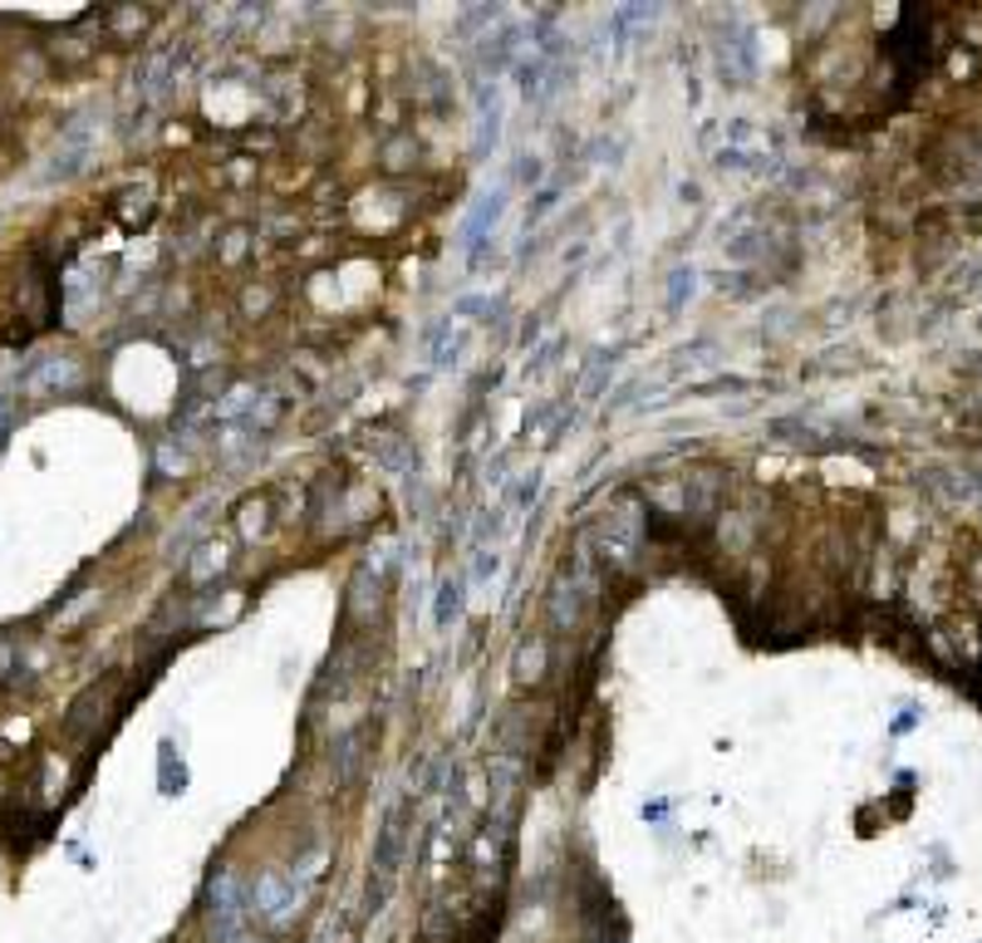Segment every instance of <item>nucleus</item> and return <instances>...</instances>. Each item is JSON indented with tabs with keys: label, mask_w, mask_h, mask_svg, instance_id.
Wrapping results in <instances>:
<instances>
[{
	"label": "nucleus",
	"mask_w": 982,
	"mask_h": 943,
	"mask_svg": "<svg viewBox=\"0 0 982 943\" xmlns=\"http://www.w3.org/2000/svg\"><path fill=\"white\" fill-rule=\"evenodd\" d=\"M472 99H477V157H487L501 143V89L496 79H477Z\"/></svg>",
	"instance_id": "7"
},
{
	"label": "nucleus",
	"mask_w": 982,
	"mask_h": 943,
	"mask_svg": "<svg viewBox=\"0 0 982 943\" xmlns=\"http://www.w3.org/2000/svg\"><path fill=\"white\" fill-rule=\"evenodd\" d=\"M358 757H364V728H354L350 737H340V747H334V777L350 781L354 767H358Z\"/></svg>",
	"instance_id": "10"
},
{
	"label": "nucleus",
	"mask_w": 982,
	"mask_h": 943,
	"mask_svg": "<svg viewBox=\"0 0 982 943\" xmlns=\"http://www.w3.org/2000/svg\"><path fill=\"white\" fill-rule=\"evenodd\" d=\"M595 551V561L605 565V570H629L633 561H639L643 551V526H639V511L633 507H605V517L595 521V531H589V546Z\"/></svg>",
	"instance_id": "1"
},
{
	"label": "nucleus",
	"mask_w": 982,
	"mask_h": 943,
	"mask_svg": "<svg viewBox=\"0 0 982 943\" xmlns=\"http://www.w3.org/2000/svg\"><path fill=\"white\" fill-rule=\"evenodd\" d=\"M555 354H561V344H545V350H541V359H536V364H526V374H545V369H551V364H555Z\"/></svg>",
	"instance_id": "17"
},
{
	"label": "nucleus",
	"mask_w": 982,
	"mask_h": 943,
	"mask_svg": "<svg viewBox=\"0 0 982 943\" xmlns=\"http://www.w3.org/2000/svg\"><path fill=\"white\" fill-rule=\"evenodd\" d=\"M492 310H496V300H487V296H462L457 300V314H472V320H487Z\"/></svg>",
	"instance_id": "15"
},
{
	"label": "nucleus",
	"mask_w": 982,
	"mask_h": 943,
	"mask_svg": "<svg viewBox=\"0 0 982 943\" xmlns=\"http://www.w3.org/2000/svg\"><path fill=\"white\" fill-rule=\"evenodd\" d=\"M227 561H231V555H227V546H202V555H197V565H192L197 585H202L207 575H221V570H227Z\"/></svg>",
	"instance_id": "13"
},
{
	"label": "nucleus",
	"mask_w": 982,
	"mask_h": 943,
	"mask_svg": "<svg viewBox=\"0 0 982 943\" xmlns=\"http://www.w3.org/2000/svg\"><path fill=\"white\" fill-rule=\"evenodd\" d=\"M438 629H452V620H457V610H462V580H442L438 585Z\"/></svg>",
	"instance_id": "12"
},
{
	"label": "nucleus",
	"mask_w": 982,
	"mask_h": 943,
	"mask_svg": "<svg viewBox=\"0 0 982 943\" xmlns=\"http://www.w3.org/2000/svg\"><path fill=\"white\" fill-rule=\"evenodd\" d=\"M74 379H79V369H74L69 359H55V354H49V359H40L35 369H25L20 389H25V393H55V389H65V384H74Z\"/></svg>",
	"instance_id": "9"
},
{
	"label": "nucleus",
	"mask_w": 982,
	"mask_h": 943,
	"mask_svg": "<svg viewBox=\"0 0 982 943\" xmlns=\"http://www.w3.org/2000/svg\"><path fill=\"white\" fill-rule=\"evenodd\" d=\"M683 521H693V526H703V521H713L717 511H722V472L717 467H698L683 477Z\"/></svg>",
	"instance_id": "4"
},
{
	"label": "nucleus",
	"mask_w": 982,
	"mask_h": 943,
	"mask_svg": "<svg viewBox=\"0 0 982 943\" xmlns=\"http://www.w3.org/2000/svg\"><path fill=\"white\" fill-rule=\"evenodd\" d=\"M506 217V187H496V192H487L477 207L467 212V222H462V236H457V246L472 256V266L482 260V251H487V241H492V232H496V222Z\"/></svg>",
	"instance_id": "5"
},
{
	"label": "nucleus",
	"mask_w": 982,
	"mask_h": 943,
	"mask_svg": "<svg viewBox=\"0 0 982 943\" xmlns=\"http://www.w3.org/2000/svg\"><path fill=\"white\" fill-rule=\"evenodd\" d=\"M713 157L722 167H732V173H766V167L776 163V143L766 138V129H757V123L727 119V129L717 133V143H713Z\"/></svg>",
	"instance_id": "2"
},
{
	"label": "nucleus",
	"mask_w": 982,
	"mask_h": 943,
	"mask_svg": "<svg viewBox=\"0 0 982 943\" xmlns=\"http://www.w3.org/2000/svg\"><path fill=\"white\" fill-rule=\"evenodd\" d=\"M177 49H157V55H147L139 69H133V103L139 109H153L157 99H163L167 89H173V79H177Z\"/></svg>",
	"instance_id": "6"
},
{
	"label": "nucleus",
	"mask_w": 982,
	"mask_h": 943,
	"mask_svg": "<svg viewBox=\"0 0 982 943\" xmlns=\"http://www.w3.org/2000/svg\"><path fill=\"white\" fill-rule=\"evenodd\" d=\"M541 658H545V648L541 644H526L521 654H516V678H521V684H536V678H541Z\"/></svg>",
	"instance_id": "14"
},
{
	"label": "nucleus",
	"mask_w": 982,
	"mask_h": 943,
	"mask_svg": "<svg viewBox=\"0 0 982 943\" xmlns=\"http://www.w3.org/2000/svg\"><path fill=\"white\" fill-rule=\"evenodd\" d=\"M585 580H575V575H561V580L551 585V600H545V620H551V629H575L580 624V600H585Z\"/></svg>",
	"instance_id": "8"
},
{
	"label": "nucleus",
	"mask_w": 982,
	"mask_h": 943,
	"mask_svg": "<svg viewBox=\"0 0 982 943\" xmlns=\"http://www.w3.org/2000/svg\"><path fill=\"white\" fill-rule=\"evenodd\" d=\"M673 276H678V280H673V296H669V306L678 310V306H683V296H693V270H673Z\"/></svg>",
	"instance_id": "16"
},
{
	"label": "nucleus",
	"mask_w": 982,
	"mask_h": 943,
	"mask_svg": "<svg viewBox=\"0 0 982 943\" xmlns=\"http://www.w3.org/2000/svg\"><path fill=\"white\" fill-rule=\"evenodd\" d=\"M462 330H452V324H438V334H432V364H457V350H462Z\"/></svg>",
	"instance_id": "11"
},
{
	"label": "nucleus",
	"mask_w": 982,
	"mask_h": 943,
	"mask_svg": "<svg viewBox=\"0 0 982 943\" xmlns=\"http://www.w3.org/2000/svg\"><path fill=\"white\" fill-rule=\"evenodd\" d=\"M305 885L295 875H280V869H261V879L251 885V909H256L261 919H271V924H285V919L295 914V905H300Z\"/></svg>",
	"instance_id": "3"
}]
</instances>
